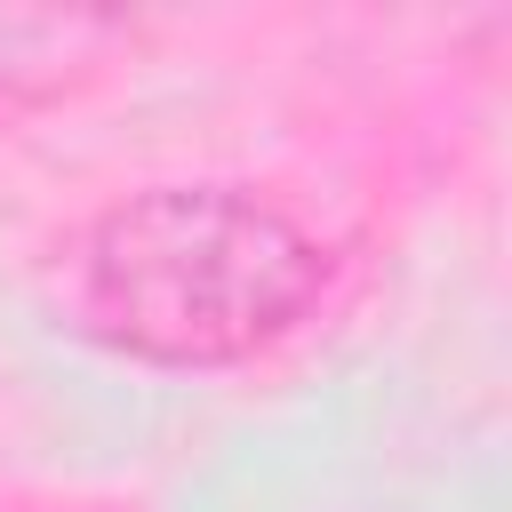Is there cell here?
I'll return each instance as SVG.
<instances>
[{
  "instance_id": "6da1fadb",
  "label": "cell",
  "mask_w": 512,
  "mask_h": 512,
  "mask_svg": "<svg viewBox=\"0 0 512 512\" xmlns=\"http://www.w3.org/2000/svg\"><path fill=\"white\" fill-rule=\"evenodd\" d=\"M320 288V248L264 200L176 184L112 208L88 240V312L144 360L208 368L272 344Z\"/></svg>"
},
{
  "instance_id": "7a4b0ae2",
  "label": "cell",
  "mask_w": 512,
  "mask_h": 512,
  "mask_svg": "<svg viewBox=\"0 0 512 512\" xmlns=\"http://www.w3.org/2000/svg\"><path fill=\"white\" fill-rule=\"evenodd\" d=\"M112 40H120V16H88V8H0V104H40V96L72 88Z\"/></svg>"
}]
</instances>
